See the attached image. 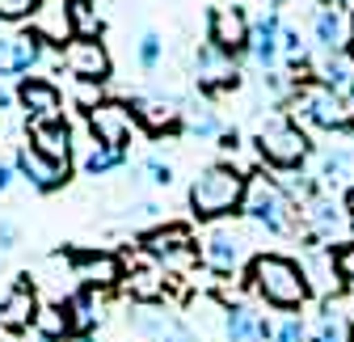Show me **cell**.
Listing matches in <instances>:
<instances>
[{"label":"cell","mask_w":354,"mask_h":342,"mask_svg":"<svg viewBox=\"0 0 354 342\" xmlns=\"http://www.w3.org/2000/svg\"><path fill=\"white\" fill-rule=\"evenodd\" d=\"M245 186H249V174H241V169L228 165V161H215V165L198 169L190 190H186L194 220H224L232 211H241Z\"/></svg>","instance_id":"cell-1"},{"label":"cell","mask_w":354,"mask_h":342,"mask_svg":"<svg viewBox=\"0 0 354 342\" xmlns=\"http://www.w3.org/2000/svg\"><path fill=\"white\" fill-rule=\"evenodd\" d=\"M249 287L274 309H299L313 296V287L304 279V267L295 258H287V253H257L249 262Z\"/></svg>","instance_id":"cell-2"},{"label":"cell","mask_w":354,"mask_h":342,"mask_svg":"<svg viewBox=\"0 0 354 342\" xmlns=\"http://www.w3.org/2000/svg\"><path fill=\"white\" fill-rule=\"evenodd\" d=\"M291 118L299 127H317V132H342V136H354V110L350 102L329 89L325 80H295V89H291Z\"/></svg>","instance_id":"cell-3"},{"label":"cell","mask_w":354,"mask_h":342,"mask_svg":"<svg viewBox=\"0 0 354 342\" xmlns=\"http://www.w3.org/2000/svg\"><path fill=\"white\" fill-rule=\"evenodd\" d=\"M241 211L266 233L274 237H295L299 233V211H295V199L266 174H249V186H245V203Z\"/></svg>","instance_id":"cell-4"},{"label":"cell","mask_w":354,"mask_h":342,"mask_svg":"<svg viewBox=\"0 0 354 342\" xmlns=\"http://www.w3.org/2000/svg\"><path fill=\"white\" fill-rule=\"evenodd\" d=\"M257 156L270 165V169H283V174H291V169L304 165L308 156V136L304 127L295 118H266L257 127Z\"/></svg>","instance_id":"cell-5"},{"label":"cell","mask_w":354,"mask_h":342,"mask_svg":"<svg viewBox=\"0 0 354 342\" xmlns=\"http://www.w3.org/2000/svg\"><path fill=\"white\" fill-rule=\"evenodd\" d=\"M140 249H144L148 262H156L173 279L182 267L194 262V233H190V224H169L165 220L160 228H152V233L140 237Z\"/></svg>","instance_id":"cell-6"},{"label":"cell","mask_w":354,"mask_h":342,"mask_svg":"<svg viewBox=\"0 0 354 342\" xmlns=\"http://www.w3.org/2000/svg\"><path fill=\"white\" fill-rule=\"evenodd\" d=\"M127 325L136 330L144 342H203V334L186 317H177L165 300H156V305H131Z\"/></svg>","instance_id":"cell-7"},{"label":"cell","mask_w":354,"mask_h":342,"mask_svg":"<svg viewBox=\"0 0 354 342\" xmlns=\"http://www.w3.org/2000/svg\"><path fill=\"white\" fill-rule=\"evenodd\" d=\"M84 127L88 136H93V144H106V148H118L127 152V140L131 132H136V110H131V102H118V98H102L97 106L84 110Z\"/></svg>","instance_id":"cell-8"},{"label":"cell","mask_w":354,"mask_h":342,"mask_svg":"<svg viewBox=\"0 0 354 342\" xmlns=\"http://www.w3.org/2000/svg\"><path fill=\"white\" fill-rule=\"evenodd\" d=\"M68 262H72L76 287H88V291H114L127 279V262L110 249H68Z\"/></svg>","instance_id":"cell-9"},{"label":"cell","mask_w":354,"mask_h":342,"mask_svg":"<svg viewBox=\"0 0 354 342\" xmlns=\"http://www.w3.org/2000/svg\"><path fill=\"white\" fill-rule=\"evenodd\" d=\"M304 224H308V237L313 241H342L346 245V237L354 233V224H350V211H346V199H337L333 190H317L313 199L304 203Z\"/></svg>","instance_id":"cell-10"},{"label":"cell","mask_w":354,"mask_h":342,"mask_svg":"<svg viewBox=\"0 0 354 342\" xmlns=\"http://www.w3.org/2000/svg\"><path fill=\"white\" fill-rule=\"evenodd\" d=\"M245 262H253L249 258V237L241 233V228H232V224H215L211 233H207V241H203V267L211 271V275H236Z\"/></svg>","instance_id":"cell-11"},{"label":"cell","mask_w":354,"mask_h":342,"mask_svg":"<svg viewBox=\"0 0 354 342\" xmlns=\"http://www.w3.org/2000/svg\"><path fill=\"white\" fill-rule=\"evenodd\" d=\"M59 64L80 80V84H106L114 72V60L106 51L102 38H72L68 47L59 51Z\"/></svg>","instance_id":"cell-12"},{"label":"cell","mask_w":354,"mask_h":342,"mask_svg":"<svg viewBox=\"0 0 354 342\" xmlns=\"http://www.w3.org/2000/svg\"><path fill=\"white\" fill-rule=\"evenodd\" d=\"M194 80L203 93H232L241 84V64H236V55L219 51L215 42H203L194 55Z\"/></svg>","instance_id":"cell-13"},{"label":"cell","mask_w":354,"mask_h":342,"mask_svg":"<svg viewBox=\"0 0 354 342\" xmlns=\"http://www.w3.org/2000/svg\"><path fill=\"white\" fill-rule=\"evenodd\" d=\"M17 106L30 123H64V93L42 76H21L17 80Z\"/></svg>","instance_id":"cell-14"},{"label":"cell","mask_w":354,"mask_h":342,"mask_svg":"<svg viewBox=\"0 0 354 342\" xmlns=\"http://www.w3.org/2000/svg\"><path fill=\"white\" fill-rule=\"evenodd\" d=\"M207 34H211V42H215L219 51L241 55V51H249L253 21H249L245 9H236V5H219V9H211V17H207Z\"/></svg>","instance_id":"cell-15"},{"label":"cell","mask_w":354,"mask_h":342,"mask_svg":"<svg viewBox=\"0 0 354 342\" xmlns=\"http://www.w3.org/2000/svg\"><path fill=\"white\" fill-rule=\"evenodd\" d=\"M131 110H136V123H144L152 136L160 132H182V114H186V102L182 98H165V93H136L131 98Z\"/></svg>","instance_id":"cell-16"},{"label":"cell","mask_w":354,"mask_h":342,"mask_svg":"<svg viewBox=\"0 0 354 342\" xmlns=\"http://www.w3.org/2000/svg\"><path fill=\"white\" fill-rule=\"evenodd\" d=\"M13 165H17V174H21L38 195L64 190V186H68V178H72V165H55V161H47V156H38L30 144H17Z\"/></svg>","instance_id":"cell-17"},{"label":"cell","mask_w":354,"mask_h":342,"mask_svg":"<svg viewBox=\"0 0 354 342\" xmlns=\"http://www.w3.org/2000/svg\"><path fill=\"white\" fill-rule=\"evenodd\" d=\"M47 42L38 34H0V76H21L42 64Z\"/></svg>","instance_id":"cell-18"},{"label":"cell","mask_w":354,"mask_h":342,"mask_svg":"<svg viewBox=\"0 0 354 342\" xmlns=\"http://www.w3.org/2000/svg\"><path fill=\"white\" fill-rule=\"evenodd\" d=\"M38 287L30 283V275L26 279H17L5 296H0V330H13V334H21V330H30L34 325V313H38Z\"/></svg>","instance_id":"cell-19"},{"label":"cell","mask_w":354,"mask_h":342,"mask_svg":"<svg viewBox=\"0 0 354 342\" xmlns=\"http://www.w3.org/2000/svg\"><path fill=\"white\" fill-rule=\"evenodd\" d=\"M274 338V325L257 305H228V325H224V342H270Z\"/></svg>","instance_id":"cell-20"},{"label":"cell","mask_w":354,"mask_h":342,"mask_svg":"<svg viewBox=\"0 0 354 342\" xmlns=\"http://www.w3.org/2000/svg\"><path fill=\"white\" fill-rule=\"evenodd\" d=\"M26 136H30V148L38 156H47L55 165H72V127H68V118L64 123H30Z\"/></svg>","instance_id":"cell-21"},{"label":"cell","mask_w":354,"mask_h":342,"mask_svg":"<svg viewBox=\"0 0 354 342\" xmlns=\"http://www.w3.org/2000/svg\"><path fill=\"white\" fill-rule=\"evenodd\" d=\"M279 38H283V13L274 5L253 21V38H249V51L266 72H274V64H279Z\"/></svg>","instance_id":"cell-22"},{"label":"cell","mask_w":354,"mask_h":342,"mask_svg":"<svg viewBox=\"0 0 354 342\" xmlns=\"http://www.w3.org/2000/svg\"><path fill=\"white\" fill-rule=\"evenodd\" d=\"M30 34H38L42 42H51V47H68L72 42V21H68V0H42V9L34 13L30 21Z\"/></svg>","instance_id":"cell-23"},{"label":"cell","mask_w":354,"mask_h":342,"mask_svg":"<svg viewBox=\"0 0 354 342\" xmlns=\"http://www.w3.org/2000/svg\"><path fill=\"white\" fill-rule=\"evenodd\" d=\"M64 309H68V317H72V334L84 338V334H93V330L106 321V291H88V287H80Z\"/></svg>","instance_id":"cell-24"},{"label":"cell","mask_w":354,"mask_h":342,"mask_svg":"<svg viewBox=\"0 0 354 342\" xmlns=\"http://www.w3.org/2000/svg\"><path fill=\"white\" fill-rule=\"evenodd\" d=\"M122 287L131 291V305H156V300H165V291H169V275L156 262H144V267H131Z\"/></svg>","instance_id":"cell-25"},{"label":"cell","mask_w":354,"mask_h":342,"mask_svg":"<svg viewBox=\"0 0 354 342\" xmlns=\"http://www.w3.org/2000/svg\"><path fill=\"white\" fill-rule=\"evenodd\" d=\"M30 330L38 334V342H64V338H72V317H68L64 305L42 300L38 313H34V325H30Z\"/></svg>","instance_id":"cell-26"},{"label":"cell","mask_w":354,"mask_h":342,"mask_svg":"<svg viewBox=\"0 0 354 342\" xmlns=\"http://www.w3.org/2000/svg\"><path fill=\"white\" fill-rule=\"evenodd\" d=\"M350 178H354V156L346 152V148H325L321 152V169H317V182H321V190H342V186H350Z\"/></svg>","instance_id":"cell-27"},{"label":"cell","mask_w":354,"mask_h":342,"mask_svg":"<svg viewBox=\"0 0 354 342\" xmlns=\"http://www.w3.org/2000/svg\"><path fill=\"white\" fill-rule=\"evenodd\" d=\"M313 34H317V42L325 47V55H333V51H346V21H342V13L329 5H317V13H313Z\"/></svg>","instance_id":"cell-28"},{"label":"cell","mask_w":354,"mask_h":342,"mask_svg":"<svg viewBox=\"0 0 354 342\" xmlns=\"http://www.w3.org/2000/svg\"><path fill=\"white\" fill-rule=\"evenodd\" d=\"M182 132L194 136V140H219L224 136V123H219V114L207 106V102H186V114H182Z\"/></svg>","instance_id":"cell-29"},{"label":"cell","mask_w":354,"mask_h":342,"mask_svg":"<svg viewBox=\"0 0 354 342\" xmlns=\"http://www.w3.org/2000/svg\"><path fill=\"white\" fill-rule=\"evenodd\" d=\"M68 21H72V38H102L106 30L97 0H68Z\"/></svg>","instance_id":"cell-30"},{"label":"cell","mask_w":354,"mask_h":342,"mask_svg":"<svg viewBox=\"0 0 354 342\" xmlns=\"http://www.w3.org/2000/svg\"><path fill=\"white\" fill-rule=\"evenodd\" d=\"M321 80L329 84V89H337V93H350V89H354V51H333V55H325Z\"/></svg>","instance_id":"cell-31"},{"label":"cell","mask_w":354,"mask_h":342,"mask_svg":"<svg viewBox=\"0 0 354 342\" xmlns=\"http://www.w3.org/2000/svg\"><path fill=\"white\" fill-rule=\"evenodd\" d=\"M127 161V152L118 148H106V144H84V156H80V174L84 178H102L110 169H118Z\"/></svg>","instance_id":"cell-32"},{"label":"cell","mask_w":354,"mask_h":342,"mask_svg":"<svg viewBox=\"0 0 354 342\" xmlns=\"http://www.w3.org/2000/svg\"><path fill=\"white\" fill-rule=\"evenodd\" d=\"M308 342H350V321L329 305L325 313H321V321H317V330L308 334Z\"/></svg>","instance_id":"cell-33"},{"label":"cell","mask_w":354,"mask_h":342,"mask_svg":"<svg viewBox=\"0 0 354 342\" xmlns=\"http://www.w3.org/2000/svg\"><path fill=\"white\" fill-rule=\"evenodd\" d=\"M279 60H283L291 72L308 68V47H304V38H299V30H295V26H283V38H279Z\"/></svg>","instance_id":"cell-34"},{"label":"cell","mask_w":354,"mask_h":342,"mask_svg":"<svg viewBox=\"0 0 354 342\" xmlns=\"http://www.w3.org/2000/svg\"><path fill=\"white\" fill-rule=\"evenodd\" d=\"M160 60H165V38H160L156 30H144L140 42H136V64H140L144 72H156Z\"/></svg>","instance_id":"cell-35"},{"label":"cell","mask_w":354,"mask_h":342,"mask_svg":"<svg viewBox=\"0 0 354 342\" xmlns=\"http://www.w3.org/2000/svg\"><path fill=\"white\" fill-rule=\"evenodd\" d=\"M38 9H42V0H0V21H9V26L34 21Z\"/></svg>","instance_id":"cell-36"},{"label":"cell","mask_w":354,"mask_h":342,"mask_svg":"<svg viewBox=\"0 0 354 342\" xmlns=\"http://www.w3.org/2000/svg\"><path fill=\"white\" fill-rule=\"evenodd\" d=\"M127 224H131V228L148 224V233L160 228V224H165V220H160V203H136V207H127Z\"/></svg>","instance_id":"cell-37"},{"label":"cell","mask_w":354,"mask_h":342,"mask_svg":"<svg viewBox=\"0 0 354 342\" xmlns=\"http://www.w3.org/2000/svg\"><path fill=\"white\" fill-rule=\"evenodd\" d=\"M333 262H337V279L346 287H354V241H346L342 249H333Z\"/></svg>","instance_id":"cell-38"},{"label":"cell","mask_w":354,"mask_h":342,"mask_svg":"<svg viewBox=\"0 0 354 342\" xmlns=\"http://www.w3.org/2000/svg\"><path fill=\"white\" fill-rule=\"evenodd\" d=\"M144 174H148V182L152 186H173V165L169 161H160V156H152V161H144Z\"/></svg>","instance_id":"cell-39"},{"label":"cell","mask_w":354,"mask_h":342,"mask_svg":"<svg viewBox=\"0 0 354 342\" xmlns=\"http://www.w3.org/2000/svg\"><path fill=\"white\" fill-rule=\"evenodd\" d=\"M270 342H308V330H304L299 317H287V321L274 325V338H270Z\"/></svg>","instance_id":"cell-40"},{"label":"cell","mask_w":354,"mask_h":342,"mask_svg":"<svg viewBox=\"0 0 354 342\" xmlns=\"http://www.w3.org/2000/svg\"><path fill=\"white\" fill-rule=\"evenodd\" d=\"M17 241H21V228H17V220H0V253H9V249H17Z\"/></svg>","instance_id":"cell-41"},{"label":"cell","mask_w":354,"mask_h":342,"mask_svg":"<svg viewBox=\"0 0 354 342\" xmlns=\"http://www.w3.org/2000/svg\"><path fill=\"white\" fill-rule=\"evenodd\" d=\"M13 110H17V84L0 80V114H13Z\"/></svg>","instance_id":"cell-42"},{"label":"cell","mask_w":354,"mask_h":342,"mask_svg":"<svg viewBox=\"0 0 354 342\" xmlns=\"http://www.w3.org/2000/svg\"><path fill=\"white\" fill-rule=\"evenodd\" d=\"M13 178H17V165H9V161H0V195H5V190L13 186Z\"/></svg>","instance_id":"cell-43"},{"label":"cell","mask_w":354,"mask_h":342,"mask_svg":"<svg viewBox=\"0 0 354 342\" xmlns=\"http://www.w3.org/2000/svg\"><path fill=\"white\" fill-rule=\"evenodd\" d=\"M219 148H224V152H236V148H241V136H236V132H224V136H219Z\"/></svg>","instance_id":"cell-44"},{"label":"cell","mask_w":354,"mask_h":342,"mask_svg":"<svg viewBox=\"0 0 354 342\" xmlns=\"http://www.w3.org/2000/svg\"><path fill=\"white\" fill-rule=\"evenodd\" d=\"M346 211H350V224H354V186L346 190Z\"/></svg>","instance_id":"cell-45"},{"label":"cell","mask_w":354,"mask_h":342,"mask_svg":"<svg viewBox=\"0 0 354 342\" xmlns=\"http://www.w3.org/2000/svg\"><path fill=\"white\" fill-rule=\"evenodd\" d=\"M76 342H102V338H97V334H84V338H76Z\"/></svg>","instance_id":"cell-46"},{"label":"cell","mask_w":354,"mask_h":342,"mask_svg":"<svg viewBox=\"0 0 354 342\" xmlns=\"http://www.w3.org/2000/svg\"><path fill=\"white\" fill-rule=\"evenodd\" d=\"M350 110H354V89H350Z\"/></svg>","instance_id":"cell-47"},{"label":"cell","mask_w":354,"mask_h":342,"mask_svg":"<svg viewBox=\"0 0 354 342\" xmlns=\"http://www.w3.org/2000/svg\"><path fill=\"white\" fill-rule=\"evenodd\" d=\"M350 342H354V321H350Z\"/></svg>","instance_id":"cell-48"},{"label":"cell","mask_w":354,"mask_h":342,"mask_svg":"<svg viewBox=\"0 0 354 342\" xmlns=\"http://www.w3.org/2000/svg\"><path fill=\"white\" fill-rule=\"evenodd\" d=\"M337 5H350V0H337Z\"/></svg>","instance_id":"cell-49"}]
</instances>
